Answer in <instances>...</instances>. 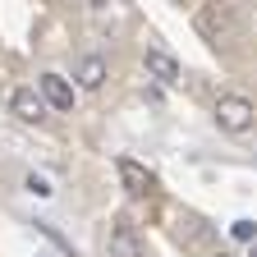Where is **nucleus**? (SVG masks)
I'll return each instance as SVG.
<instances>
[{
  "label": "nucleus",
  "instance_id": "f257e3e1",
  "mask_svg": "<svg viewBox=\"0 0 257 257\" xmlns=\"http://www.w3.org/2000/svg\"><path fill=\"white\" fill-rule=\"evenodd\" d=\"M252 115H257V106L248 101V96L225 92L220 101H216V124L225 128V134H248V128H252Z\"/></svg>",
  "mask_w": 257,
  "mask_h": 257
},
{
  "label": "nucleus",
  "instance_id": "f03ea898",
  "mask_svg": "<svg viewBox=\"0 0 257 257\" xmlns=\"http://www.w3.org/2000/svg\"><path fill=\"white\" fill-rule=\"evenodd\" d=\"M115 170H119V184H124L128 198H147V193L156 188L152 170H147V166H138L134 156H119V161H115Z\"/></svg>",
  "mask_w": 257,
  "mask_h": 257
},
{
  "label": "nucleus",
  "instance_id": "7ed1b4c3",
  "mask_svg": "<svg viewBox=\"0 0 257 257\" xmlns=\"http://www.w3.org/2000/svg\"><path fill=\"white\" fill-rule=\"evenodd\" d=\"M10 110H14L23 124H42V119H46V101H42L37 87H14V92H10Z\"/></svg>",
  "mask_w": 257,
  "mask_h": 257
},
{
  "label": "nucleus",
  "instance_id": "20e7f679",
  "mask_svg": "<svg viewBox=\"0 0 257 257\" xmlns=\"http://www.w3.org/2000/svg\"><path fill=\"white\" fill-rule=\"evenodd\" d=\"M37 92H42L46 106H55V110H74V87H69V78L42 74V78H37Z\"/></svg>",
  "mask_w": 257,
  "mask_h": 257
},
{
  "label": "nucleus",
  "instance_id": "39448f33",
  "mask_svg": "<svg viewBox=\"0 0 257 257\" xmlns=\"http://www.w3.org/2000/svg\"><path fill=\"white\" fill-rule=\"evenodd\" d=\"M230 10H225V5H202V14H198V32H202V37L207 42H220L225 37V32H230Z\"/></svg>",
  "mask_w": 257,
  "mask_h": 257
},
{
  "label": "nucleus",
  "instance_id": "423d86ee",
  "mask_svg": "<svg viewBox=\"0 0 257 257\" xmlns=\"http://www.w3.org/2000/svg\"><path fill=\"white\" fill-rule=\"evenodd\" d=\"M110 257H147L143 239L134 234V225H115L110 230Z\"/></svg>",
  "mask_w": 257,
  "mask_h": 257
},
{
  "label": "nucleus",
  "instance_id": "0eeeda50",
  "mask_svg": "<svg viewBox=\"0 0 257 257\" xmlns=\"http://www.w3.org/2000/svg\"><path fill=\"white\" fill-rule=\"evenodd\" d=\"M147 74L161 78V83H179V60L166 55V51H147Z\"/></svg>",
  "mask_w": 257,
  "mask_h": 257
},
{
  "label": "nucleus",
  "instance_id": "6e6552de",
  "mask_svg": "<svg viewBox=\"0 0 257 257\" xmlns=\"http://www.w3.org/2000/svg\"><path fill=\"white\" fill-rule=\"evenodd\" d=\"M101 83H106V60H101V55H87V60L78 64V87L96 92Z\"/></svg>",
  "mask_w": 257,
  "mask_h": 257
},
{
  "label": "nucleus",
  "instance_id": "1a4fd4ad",
  "mask_svg": "<svg viewBox=\"0 0 257 257\" xmlns=\"http://www.w3.org/2000/svg\"><path fill=\"white\" fill-rule=\"evenodd\" d=\"M230 234L243 239V243H252V239H257V220H234V225H230Z\"/></svg>",
  "mask_w": 257,
  "mask_h": 257
},
{
  "label": "nucleus",
  "instance_id": "9d476101",
  "mask_svg": "<svg viewBox=\"0 0 257 257\" xmlns=\"http://www.w3.org/2000/svg\"><path fill=\"white\" fill-rule=\"evenodd\" d=\"M28 193H37V198H51V184L42 175H28Z\"/></svg>",
  "mask_w": 257,
  "mask_h": 257
},
{
  "label": "nucleus",
  "instance_id": "9b49d317",
  "mask_svg": "<svg viewBox=\"0 0 257 257\" xmlns=\"http://www.w3.org/2000/svg\"><path fill=\"white\" fill-rule=\"evenodd\" d=\"M92 5H96V10H106V5H110V0H92Z\"/></svg>",
  "mask_w": 257,
  "mask_h": 257
},
{
  "label": "nucleus",
  "instance_id": "f8f14e48",
  "mask_svg": "<svg viewBox=\"0 0 257 257\" xmlns=\"http://www.w3.org/2000/svg\"><path fill=\"white\" fill-rule=\"evenodd\" d=\"M216 257H230V252H216Z\"/></svg>",
  "mask_w": 257,
  "mask_h": 257
},
{
  "label": "nucleus",
  "instance_id": "ddd939ff",
  "mask_svg": "<svg viewBox=\"0 0 257 257\" xmlns=\"http://www.w3.org/2000/svg\"><path fill=\"white\" fill-rule=\"evenodd\" d=\"M248 257H257V248H252V252H248Z\"/></svg>",
  "mask_w": 257,
  "mask_h": 257
}]
</instances>
